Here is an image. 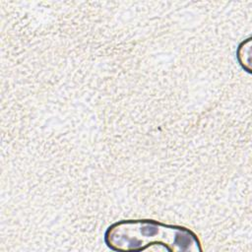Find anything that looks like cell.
Segmentation results:
<instances>
[{
	"label": "cell",
	"instance_id": "obj_2",
	"mask_svg": "<svg viewBox=\"0 0 252 252\" xmlns=\"http://www.w3.org/2000/svg\"><path fill=\"white\" fill-rule=\"evenodd\" d=\"M236 59L241 68L250 73V59H251V37L242 40L236 49Z\"/></svg>",
	"mask_w": 252,
	"mask_h": 252
},
{
	"label": "cell",
	"instance_id": "obj_1",
	"mask_svg": "<svg viewBox=\"0 0 252 252\" xmlns=\"http://www.w3.org/2000/svg\"><path fill=\"white\" fill-rule=\"evenodd\" d=\"M105 245L117 252H140L161 245L169 252H202L199 236L190 228L151 219L122 220L104 231Z\"/></svg>",
	"mask_w": 252,
	"mask_h": 252
}]
</instances>
